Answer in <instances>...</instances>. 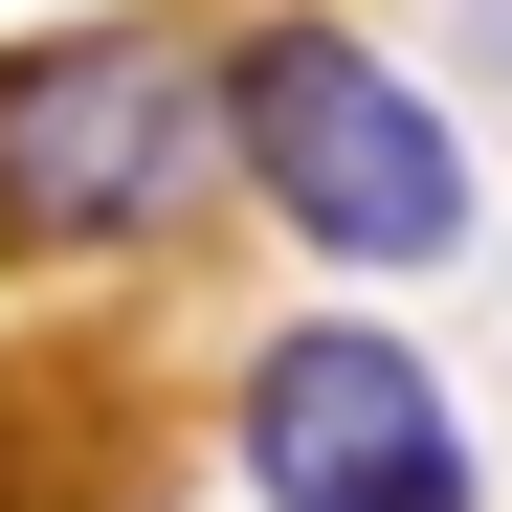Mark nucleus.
<instances>
[{"mask_svg": "<svg viewBox=\"0 0 512 512\" xmlns=\"http://www.w3.org/2000/svg\"><path fill=\"white\" fill-rule=\"evenodd\" d=\"M223 179V67L179 23H45L0 45V245L23 268H134Z\"/></svg>", "mask_w": 512, "mask_h": 512, "instance_id": "f257e3e1", "label": "nucleus"}, {"mask_svg": "<svg viewBox=\"0 0 512 512\" xmlns=\"http://www.w3.org/2000/svg\"><path fill=\"white\" fill-rule=\"evenodd\" d=\"M223 179L312 268H446L468 245V134L401 90L357 23H245L223 45Z\"/></svg>", "mask_w": 512, "mask_h": 512, "instance_id": "f03ea898", "label": "nucleus"}, {"mask_svg": "<svg viewBox=\"0 0 512 512\" xmlns=\"http://www.w3.org/2000/svg\"><path fill=\"white\" fill-rule=\"evenodd\" d=\"M245 490L268 512H490L446 379H423L379 312H290L268 357H245Z\"/></svg>", "mask_w": 512, "mask_h": 512, "instance_id": "7ed1b4c3", "label": "nucleus"}]
</instances>
